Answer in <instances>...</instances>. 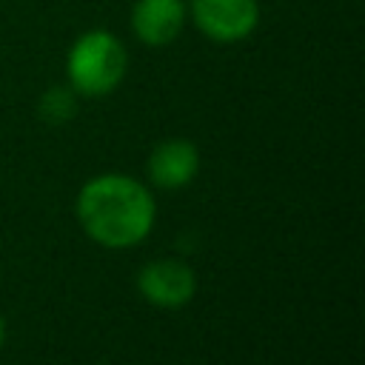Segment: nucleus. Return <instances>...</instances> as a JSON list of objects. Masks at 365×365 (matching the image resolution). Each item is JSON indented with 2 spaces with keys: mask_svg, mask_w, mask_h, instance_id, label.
<instances>
[{
  "mask_svg": "<svg viewBox=\"0 0 365 365\" xmlns=\"http://www.w3.org/2000/svg\"><path fill=\"white\" fill-rule=\"evenodd\" d=\"M151 191L128 174L91 177L77 194V220L83 231L106 248H131L154 225Z\"/></svg>",
  "mask_w": 365,
  "mask_h": 365,
  "instance_id": "nucleus-1",
  "label": "nucleus"
},
{
  "mask_svg": "<svg viewBox=\"0 0 365 365\" xmlns=\"http://www.w3.org/2000/svg\"><path fill=\"white\" fill-rule=\"evenodd\" d=\"M128 68L125 46L106 29H91L80 34L66 57V74L74 94L103 97L120 86Z\"/></svg>",
  "mask_w": 365,
  "mask_h": 365,
  "instance_id": "nucleus-2",
  "label": "nucleus"
},
{
  "mask_svg": "<svg viewBox=\"0 0 365 365\" xmlns=\"http://www.w3.org/2000/svg\"><path fill=\"white\" fill-rule=\"evenodd\" d=\"M194 26L214 43H240L259 23L257 0H191Z\"/></svg>",
  "mask_w": 365,
  "mask_h": 365,
  "instance_id": "nucleus-3",
  "label": "nucleus"
},
{
  "mask_svg": "<svg viewBox=\"0 0 365 365\" xmlns=\"http://www.w3.org/2000/svg\"><path fill=\"white\" fill-rule=\"evenodd\" d=\"M137 288L157 308H180L194 297L197 279L182 259H154L137 274Z\"/></svg>",
  "mask_w": 365,
  "mask_h": 365,
  "instance_id": "nucleus-4",
  "label": "nucleus"
},
{
  "mask_svg": "<svg viewBox=\"0 0 365 365\" xmlns=\"http://www.w3.org/2000/svg\"><path fill=\"white\" fill-rule=\"evenodd\" d=\"M185 14L182 0H137L131 9V31L145 46H165L182 31Z\"/></svg>",
  "mask_w": 365,
  "mask_h": 365,
  "instance_id": "nucleus-5",
  "label": "nucleus"
},
{
  "mask_svg": "<svg viewBox=\"0 0 365 365\" xmlns=\"http://www.w3.org/2000/svg\"><path fill=\"white\" fill-rule=\"evenodd\" d=\"M200 171V151L188 140H165L148 157V180L157 188L174 191L188 185Z\"/></svg>",
  "mask_w": 365,
  "mask_h": 365,
  "instance_id": "nucleus-6",
  "label": "nucleus"
},
{
  "mask_svg": "<svg viewBox=\"0 0 365 365\" xmlns=\"http://www.w3.org/2000/svg\"><path fill=\"white\" fill-rule=\"evenodd\" d=\"M40 117L46 123H66L74 117L77 111V97H74V88H63V86H54L48 88L43 97H40Z\"/></svg>",
  "mask_w": 365,
  "mask_h": 365,
  "instance_id": "nucleus-7",
  "label": "nucleus"
},
{
  "mask_svg": "<svg viewBox=\"0 0 365 365\" xmlns=\"http://www.w3.org/2000/svg\"><path fill=\"white\" fill-rule=\"evenodd\" d=\"M3 339H6V325H3V317H0V345H3Z\"/></svg>",
  "mask_w": 365,
  "mask_h": 365,
  "instance_id": "nucleus-8",
  "label": "nucleus"
}]
</instances>
